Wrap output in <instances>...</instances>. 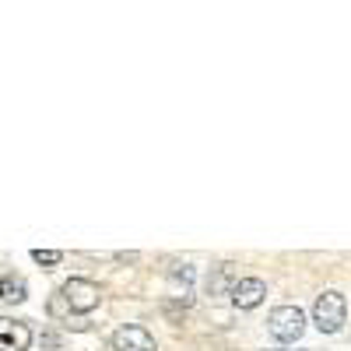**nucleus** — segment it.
Masks as SVG:
<instances>
[{"mask_svg": "<svg viewBox=\"0 0 351 351\" xmlns=\"http://www.w3.org/2000/svg\"><path fill=\"white\" fill-rule=\"evenodd\" d=\"M344 316H348V302L341 291H324V295H316L313 302V324L319 334H337L344 327Z\"/></svg>", "mask_w": 351, "mask_h": 351, "instance_id": "nucleus-1", "label": "nucleus"}, {"mask_svg": "<svg viewBox=\"0 0 351 351\" xmlns=\"http://www.w3.org/2000/svg\"><path fill=\"white\" fill-rule=\"evenodd\" d=\"M267 330L274 341L281 344H295L306 330V313L299 306H278L271 316H267Z\"/></svg>", "mask_w": 351, "mask_h": 351, "instance_id": "nucleus-2", "label": "nucleus"}, {"mask_svg": "<svg viewBox=\"0 0 351 351\" xmlns=\"http://www.w3.org/2000/svg\"><path fill=\"white\" fill-rule=\"evenodd\" d=\"M60 299L71 313H92L102 302V288L95 281H88V278H71L60 288Z\"/></svg>", "mask_w": 351, "mask_h": 351, "instance_id": "nucleus-3", "label": "nucleus"}, {"mask_svg": "<svg viewBox=\"0 0 351 351\" xmlns=\"http://www.w3.org/2000/svg\"><path fill=\"white\" fill-rule=\"evenodd\" d=\"M112 351H158V344L144 327L127 324V327H120L112 334Z\"/></svg>", "mask_w": 351, "mask_h": 351, "instance_id": "nucleus-4", "label": "nucleus"}, {"mask_svg": "<svg viewBox=\"0 0 351 351\" xmlns=\"http://www.w3.org/2000/svg\"><path fill=\"white\" fill-rule=\"evenodd\" d=\"M32 344V330L25 319H0V351H28Z\"/></svg>", "mask_w": 351, "mask_h": 351, "instance_id": "nucleus-5", "label": "nucleus"}, {"mask_svg": "<svg viewBox=\"0 0 351 351\" xmlns=\"http://www.w3.org/2000/svg\"><path fill=\"white\" fill-rule=\"evenodd\" d=\"M263 299H267V285L260 278H239V285L232 288V306L236 309H256Z\"/></svg>", "mask_w": 351, "mask_h": 351, "instance_id": "nucleus-6", "label": "nucleus"}, {"mask_svg": "<svg viewBox=\"0 0 351 351\" xmlns=\"http://www.w3.org/2000/svg\"><path fill=\"white\" fill-rule=\"evenodd\" d=\"M239 285L236 278V263H218L215 274H208V295L211 299H221V295H232V288Z\"/></svg>", "mask_w": 351, "mask_h": 351, "instance_id": "nucleus-7", "label": "nucleus"}, {"mask_svg": "<svg viewBox=\"0 0 351 351\" xmlns=\"http://www.w3.org/2000/svg\"><path fill=\"white\" fill-rule=\"evenodd\" d=\"M25 295H28V288H25L21 278H14V274L0 278V299H4V302H21Z\"/></svg>", "mask_w": 351, "mask_h": 351, "instance_id": "nucleus-8", "label": "nucleus"}, {"mask_svg": "<svg viewBox=\"0 0 351 351\" xmlns=\"http://www.w3.org/2000/svg\"><path fill=\"white\" fill-rule=\"evenodd\" d=\"M32 260L43 263V267H56V263L64 260V253L60 250H32Z\"/></svg>", "mask_w": 351, "mask_h": 351, "instance_id": "nucleus-9", "label": "nucleus"}]
</instances>
